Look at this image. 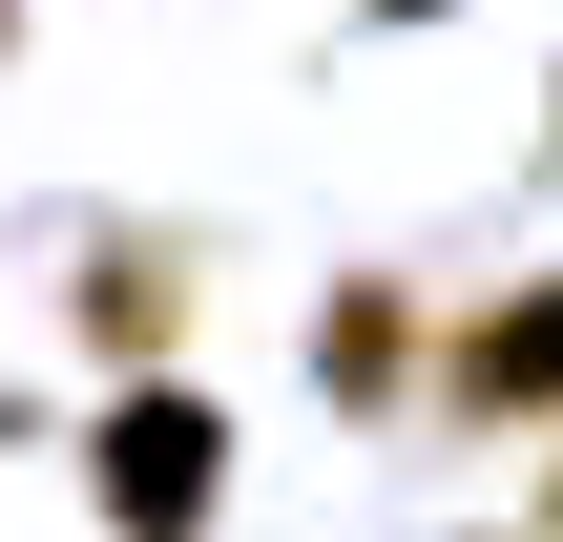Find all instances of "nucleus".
I'll list each match as a JSON object with an SVG mask.
<instances>
[{
  "mask_svg": "<svg viewBox=\"0 0 563 542\" xmlns=\"http://www.w3.org/2000/svg\"><path fill=\"white\" fill-rule=\"evenodd\" d=\"M63 460H84V522L104 542H230V480H251L209 376H104Z\"/></svg>",
  "mask_w": 563,
  "mask_h": 542,
  "instance_id": "f257e3e1",
  "label": "nucleus"
},
{
  "mask_svg": "<svg viewBox=\"0 0 563 542\" xmlns=\"http://www.w3.org/2000/svg\"><path fill=\"white\" fill-rule=\"evenodd\" d=\"M418 439H563V272H501V292L439 313Z\"/></svg>",
  "mask_w": 563,
  "mask_h": 542,
  "instance_id": "f03ea898",
  "label": "nucleus"
},
{
  "mask_svg": "<svg viewBox=\"0 0 563 542\" xmlns=\"http://www.w3.org/2000/svg\"><path fill=\"white\" fill-rule=\"evenodd\" d=\"M188 313H209V251H188V230H84V251H63L84 376H188Z\"/></svg>",
  "mask_w": 563,
  "mask_h": 542,
  "instance_id": "7ed1b4c3",
  "label": "nucleus"
},
{
  "mask_svg": "<svg viewBox=\"0 0 563 542\" xmlns=\"http://www.w3.org/2000/svg\"><path fill=\"white\" fill-rule=\"evenodd\" d=\"M418 376H439V292L418 272H334L313 292V397L355 439H418Z\"/></svg>",
  "mask_w": 563,
  "mask_h": 542,
  "instance_id": "20e7f679",
  "label": "nucleus"
},
{
  "mask_svg": "<svg viewBox=\"0 0 563 542\" xmlns=\"http://www.w3.org/2000/svg\"><path fill=\"white\" fill-rule=\"evenodd\" d=\"M522 542H563V439H522Z\"/></svg>",
  "mask_w": 563,
  "mask_h": 542,
  "instance_id": "39448f33",
  "label": "nucleus"
},
{
  "mask_svg": "<svg viewBox=\"0 0 563 542\" xmlns=\"http://www.w3.org/2000/svg\"><path fill=\"white\" fill-rule=\"evenodd\" d=\"M21 439H42V397H21V376H0V460H21Z\"/></svg>",
  "mask_w": 563,
  "mask_h": 542,
  "instance_id": "423d86ee",
  "label": "nucleus"
},
{
  "mask_svg": "<svg viewBox=\"0 0 563 542\" xmlns=\"http://www.w3.org/2000/svg\"><path fill=\"white\" fill-rule=\"evenodd\" d=\"M376 21H460V0H376Z\"/></svg>",
  "mask_w": 563,
  "mask_h": 542,
  "instance_id": "0eeeda50",
  "label": "nucleus"
},
{
  "mask_svg": "<svg viewBox=\"0 0 563 542\" xmlns=\"http://www.w3.org/2000/svg\"><path fill=\"white\" fill-rule=\"evenodd\" d=\"M0 84H21V0H0Z\"/></svg>",
  "mask_w": 563,
  "mask_h": 542,
  "instance_id": "6e6552de",
  "label": "nucleus"
},
{
  "mask_svg": "<svg viewBox=\"0 0 563 542\" xmlns=\"http://www.w3.org/2000/svg\"><path fill=\"white\" fill-rule=\"evenodd\" d=\"M543 104H563V84H543ZM543 146H563V125H543Z\"/></svg>",
  "mask_w": 563,
  "mask_h": 542,
  "instance_id": "1a4fd4ad",
  "label": "nucleus"
}]
</instances>
